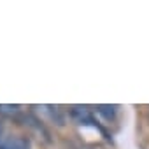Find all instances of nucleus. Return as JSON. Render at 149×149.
Masks as SVG:
<instances>
[{
	"instance_id": "1",
	"label": "nucleus",
	"mask_w": 149,
	"mask_h": 149,
	"mask_svg": "<svg viewBox=\"0 0 149 149\" xmlns=\"http://www.w3.org/2000/svg\"><path fill=\"white\" fill-rule=\"evenodd\" d=\"M0 149H32L30 142L25 137L19 135H9V137H0Z\"/></svg>"
},
{
	"instance_id": "2",
	"label": "nucleus",
	"mask_w": 149,
	"mask_h": 149,
	"mask_svg": "<svg viewBox=\"0 0 149 149\" xmlns=\"http://www.w3.org/2000/svg\"><path fill=\"white\" fill-rule=\"evenodd\" d=\"M116 105H98L97 107V112L98 114H105L107 116V119H112L114 118V114H116Z\"/></svg>"
},
{
	"instance_id": "3",
	"label": "nucleus",
	"mask_w": 149,
	"mask_h": 149,
	"mask_svg": "<svg viewBox=\"0 0 149 149\" xmlns=\"http://www.w3.org/2000/svg\"><path fill=\"white\" fill-rule=\"evenodd\" d=\"M21 109L18 105H0V114H7V116H16L19 114Z\"/></svg>"
}]
</instances>
